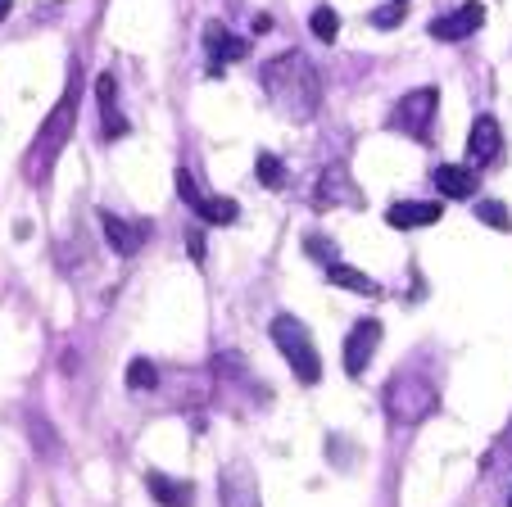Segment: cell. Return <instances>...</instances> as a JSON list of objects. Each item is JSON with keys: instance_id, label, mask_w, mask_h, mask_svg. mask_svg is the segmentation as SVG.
<instances>
[{"instance_id": "cell-1", "label": "cell", "mask_w": 512, "mask_h": 507, "mask_svg": "<svg viewBox=\"0 0 512 507\" xmlns=\"http://www.w3.org/2000/svg\"><path fill=\"white\" fill-rule=\"evenodd\" d=\"M259 87L286 123H309L322 109V77L309 64V55H300V50H286V55L268 59L259 68Z\"/></svg>"}, {"instance_id": "cell-2", "label": "cell", "mask_w": 512, "mask_h": 507, "mask_svg": "<svg viewBox=\"0 0 512 507\" xmlns=\"http://www.w3.org/2000/svg\"><path fill=\"white\" fill-rule=\"evenodd\" d=\"M82 73H73V82L64 87V96L55 100V109L46 114V123H41V132H37V141H32V150H28V182H46L50 177V168H55V159L64 154V145H68V136H73V127H78V100H82V82H78Z\"/></svg>"}, {"instance_id": "cell-3", "label": "cell", "mask_w": 512, "mask_h": 507, "mask_svg": "<svg viewBox=\"0 0 512 507\" xmlns=\"http://www.w3.org/2000/svg\"><path fill=\"white\" fill-rule=\"evenodd\" d=\"M435 408H440V394H435V385L426 381V376L417 372H395L386 385V417L395 421V426H422L426 417H435Z\"/></svg>"}, {"instance_id": "cell-4", "label": "cell", "mask_w": 512, "mask_h": 507, "mask_svg": "<svg viewBox=\"0 0 512 507\" xmlns=\"http://www.w3.org/2000/svg\"><path fill=\"white\" fill-rule=\"evenodd\" d=\"M272 345L281 349V358L290 363V372L300 376L304 385H318L322 381V358H318V345H313L309 326L300 322V317H272Z\"/></svg>"}, {"instance_id": "cell-5", "label": "cell", "mask_w": 512, "mask_h": 507, "mask_svg": "<svg viewBox=\"0 0 512 507\" xmlns=\"http://www.w3.org/2000/svg\"><path fill=\"white\" fill-rule=\"evenodd\" d=\"M435 109H440V91L435 87L408 91V96L395 105V114H390V127L413 136V141H426V136H431V123H435Z\"/></svg>"}, {"instance_id": "cell-6", "label": "cell", "mask_w": 512, "mask_h": 507, "mask_svg": "<svg viewBox=\"0 0 512 507\" xmlns=\"http://www.w3.org/2000/svg\"><path fill=\"white\" fill-rule=\"evenodd\" d=\"M218 503L223 507H263V489L250 462H227L218 480Z\"/></svg>"}, {"instance_id": "cell-7", "label": "cell", "mask_w": 512, "mask_h": 507, "mask_svg": "<svg viewBox=\"0 0 512 507\" xmlns=\"http://www.w3.org/2000/svg\"><path fill=\"white\" fill-rule=\"evenodd\" d=\"M377 345H381V322H377V317H363V322H354V331L345 335V372L349 376H363V372H368Z\"/></svg>"}, {"instance_id": "cell-8", "label": "cell", "mask_w": 512, "mask_h": 507, "mask_svg": "<svg viewBox=\"0 0 512 507\" xmlns=\"http://www.w3.org/2000/svg\"><path fill=\"white\" fill-rule=\"evenodd\" d=\"M499 154H503V127H499V118L481 114L472 123V132H467V163H472V168H490Z\"/></svg>"}, {"instance_id": "cell-9", "label": "cell", "mask_w": 512, "mask_h": 507, "mask_svg": "<svg viewBox=\"0 0 512 507\" xmlns=\"http://www.w3.org/2000/svg\"><path fill=\"white\" fill-rule=\"evenodd\" d=\"M100 227H105V240L118 259L141 254V245L150 240V222H127V218H118V213H100Z\"/></svg>"}, {"instance_id": "cell-10", "label": "cell", "mask_w": 512, "mask_h": 507, "mask_svg": "<svg viewBox=\"0 0 512 507\" xmlns=\"http://www.w3.org/2000/svg\"><path fill=\"white\" fill-rule=\"evenodd\" d=\"M485 23V5L481 0H467V5H458L454 14H440V19H431V37L435 41H467L476 28Z\"/></svg>"}, {"instance_id": "cell-11", "label": "cell", "mask_w": 512, "mask_h": 507, "mask_svg": "<svg viewBox=\"0 0 512 507\" xmlns=\"http://www.w3.org/2000/svg\"><path fill=\"white\" fill-rule=\"evenodd\" d=\"M204 50H209L213 77H218V73H223V64H236V59L250 55V41L236 37V32H227L223 23H209V28H204Z\"/></svg>"}, {"instance_id": "cell-12", "label": "cell", "mask_w": 512, "mask_h": 507, "mask_svg": "<svg viewBox=\"0 0 512 507\" xmlns=\"http://www.w3.org/2000/svg\"><path fill=\"white\" fill-rule=\"evenodd\" d=\"M431 182L445 200H472L476 186H481V177H476L472 163H440V168L431 173Z\"/></svg>"}, {"instance_id": "cell-13", "label": "cell", "mask_w": 512, "mask_h": 507, "mask_svg": "<svg viewBox=\"0 0 512 507\" xmlns=\"http://www.w3.org/2000/svg\"><path fill=\"white\" fill-rule=\"evenodd\" d=\"M318 204L322 209H340V204H349V209H358L363 204V195H358V186H354V177L345 173V163H336V168H327V173L318 177Z\"/></svg>"}, {"instance_id": "cell-14", "label": "cell", "mask_w": 512, "mask_h": 507, "mask_svg": "<svg viewBox=\"0 0 512 507\" xmlns=\"http://www.w3.org/2000/svg\"><path fill=\"white\" fill-rule=\"evenodd\" d=\"M445 218V204L435 200H399L386 209V222L395 231H413V227H431V222Z\"/></svg>"}, {"instance_id": "cell-15", "label": "cell", "mask_w": 512, "mask_h": 507, "mask_svg": "<svg viewBox=\"0 0 512 507\" xmlns=\"http://www.w3.org/2000/svg\"><path fill=\"white\" fill-rule=\"evenodd\" d=\"M145 489L155 494L159 507H191V494H195L186 480H173L164 471H145Z\"/></svg>"}, {"instance_id": "cell-16", "label": "cell", "mask_w": 512, "mask_h": 507, "mask_svg": "<svg viewBox=\"0 0 512 507\" xmlns=\"http://www.w3.org/2000/svg\"><path fill=\"white\" fill-rule=\"evenodd\" d=\"M191 213L200 222H209V227H232V222L241 218V204L227 200V195H204L200 191V200L191 204Z\"/></svg>"}, {"instance_id": "cell-17", "label": "cell", "mask_w": 512, "mask_h": 507, "mask_svg": "<svg viewBox=\"0 0 512 507\" xmlns=\"http://www.w3.org/2000/svg\"><path fill=\"white\" fill-rule=\"evenodd\" d=\"M327 281L340 290H349V295H381V281L368 277V272L349 268V263H327Z\"/></svg>"}, {"instance_id": "cell-18", "label": "cell", "mask_w": 512, "mask_h": 507, "mask_svg": "<svg viewBox=\"0 0 512 507\" xmlns=\"http://www.w3.org/2000/svg\"><path fill=\"white\" fill-rule=\"evenodd\" d=\"M254 173H259V182L268 186V191H281L286 186V163L277 159V154L259 150V159H254Z\"/></svg>"}, {"instance_id": "cell-19", "label": "cell", "mask_w": 512, "mask_h": 507, "mask_svg": "<svg viewBox=\"0 0 512 507\" xmlns=\"http://www.w3.org/2000/svg\"><path fill=\"white\" fill-rule=\"evenodd\" d=\"M159 385V367L150 363V358H132V363H127V390H155Z\"/></svg>"}, {"instance_id": "cell-20", "label": "cell", "mask_w": 512, "mask_h": 507, "mask_svg": "<svg viewBox=\"0 0 512 507\" xmlns=\"http://www.w3.org/2000/svg\"><path fill=\"white\" fill-rule=\"evenodd\" d=\"M309 28L318 41H336L340 37V14L331 10V5H318V10L309 14Z\"/></svg>"}, {"instance_id": "cell-21", "label": "cell", "mask_w": 512, "mask_h": 507, "mask_svg": "<svg viewBox=\"0 0 512 507\" xmlns=\"http://www.w3.org/2000/svg\"><path fill=\"white\" fill-rule=\"evenodd\" d=\"M100 132H105V141L127 136V118L118 114V100H105V105H100Z\"/></svg>"}, {"instance_id": "cell-22", "label": "cell", "mask_w": 512, "mask_h": 507, "mask_svg": "<svg viewBox=\"0 0 512 507\" xmlns=\"http://www.w3.org/2000/svg\"><path fill=\"white\" fill-rule=\"evenodd\" d=\"M476 218H481L485 227H494V231H512V218H508V209H503L499 200H481L476 204Z\"/></svg>"}, {"instance_id": "cell-23", "label": "cell", "mask_w": 512, "mask_h": 507, "mask_svg": "<svg viewBox=\"0 0 512 507\" xmlns=\"http://www.w3.org/2000/svg\"><path fill=\"white\" fill-rule=\"evenodd\" d=\"M404 10H408V5H399V0H390L386 10H377V14H372V23H377V28H395V23L404 19Z\"/></svg>"}, {"instance_id": "cell-24", "label": "cell", "mask_w": 512, "mask_h": 507, "mask_svg": "<svg viewBox=\"0 0 512 507\" xmlns=\"http://www.w3.org/2000/svg\"><path fill=\"white\" fill-rule=\"evenodd\" d=\"M309 254H318L322 263H336V245H327L322 236H309Z\"/></svg>"}, {"instance_id": "cell-25", "label": "cell", "mask_w": 512, "mask_h": 507, "mask_svg": "<svg viewBox=\"0 0 512 507\" xmlns=\"http://www.w3.org/2000/svg\"><path fill=\"white\" fill-rule=\"evenodd\" d=\"M186 245H191V259L204 263V236H200V231H191V236H186Z\"/></svg>"}, {"instance_id": "cell-26", "label": "cell", "mask_w": 512, "mask_h": 507, "mask_svg": "<svg viewBox=\"0 0 512 507\" xmlns=\"http://www.w3.org/2000/svg\"><path fill=\"white\" fill-rule=\"evenodd\" d=\"M10 10H14V0H0V23L10 19Z\"/></svg>"}, {"instance_id": "cell-27", "label": "cell", "mask_w": 512, "mask_h": 507, "mask_svg": "<svg viewBox=\"0 0 512 507\" xmlns=\"http://www.w3.org/2000/svg\"><path fill=\"white\" fill-rule=\"evenodd\" d=\"M508 507H512V494H508Z\"/></svg>"}, {"instance_id": "cell-28", "label": "cell", "mask_w": 512, "mask_h": 507, "mask_svg": "<svg viewBox=\"0 0 512 507\" xmlns=\"http://www.w3.org/2000/svg\"><path fill=\"white\" fill-rule=\"evenodd\" d=\"M399 5H408V0H399Z\"/></svg>"}]
</instances>
